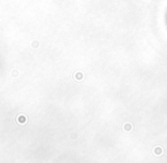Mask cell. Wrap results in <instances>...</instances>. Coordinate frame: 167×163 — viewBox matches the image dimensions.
I'll return each instance as SVG.
<instances>
[{
	"label": "cell",
	"instance_id": "6da1fadb",
	"mask_svg": "<svg viewBox=\"0 0 167 163\" xmlns=\"http://www.w3.org/2000/svg\"><path fill=\"white\" fill-rule=\"evenodd\" d=\"M165 18H166V25H167V12H166V17Z\"/></svg>",
	"mask_w": 167,
	"mask_h": 163
}]
</instances>
